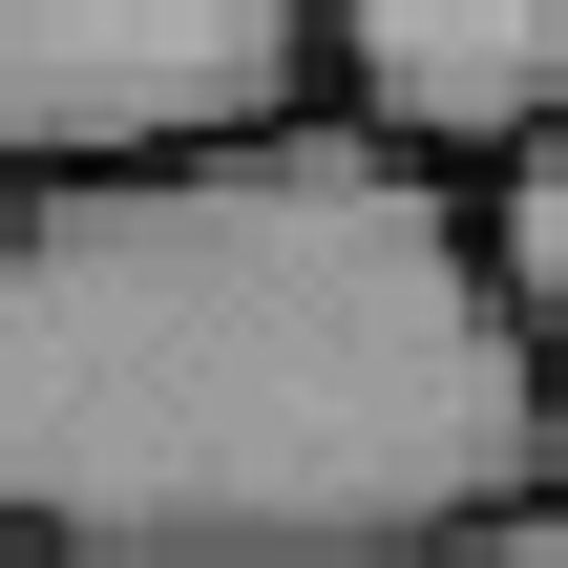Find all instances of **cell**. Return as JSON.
<instances>
[{"mask_svg": "<svg viewBox=\"0 0 568 568\" xmlns=\"http://www.w3.org/2000/svg\"><path fill=\"white\" fill-rule=\"evenodd\" d=\"M485 274H506V316H527V358L568 379V148H527V169L485 190Z\"/></svg>", "mask_w": 568, "mask_h": 568, "instance_id": "4", "label": "cell"}, {"mask_svg": "<svg viewBox=\"0 0 568 568\" xmlns=\"http://www.w3.org/2000/svg\"><path fill=\"white\" fill-rule=\"evenodd\" d=\"M337 126L485 211L527 148H568V0H358L337 21Z\"/></svg>", "mask_w": 568, "mask_h": 568, "instance_id": "3", "label": "cell"}, {"mask_svg": "<svg viewBox=\"0 0 568 568\" xmlns=\"http://www.w3.org/2000/svg\"><path fill=\"white\" fill-rule=\"evenodd\" d=\"M337 126V21L295 0H0V169L42 190H148Z\"/></svg>", "mask_w": 568, "mask_h": 568, "instance_id": "2", "label": "cell"}, {"mask_svg": "<svg viewBox=\"0 0 568 568\" xmlns=\"http://www.w3.org/2000/svg\"><path fill=\"white\" fill-rule=\"evenodd\" d=\"M464 568H568V506H527V527H506V548H464Z\"/></svg>", "mask_w": 568, "mask_h": 568, "instance_id": "5", "label": "cell"}, {"mask_svg": "<svg viewBox=\"0 0 568 568\" xmlns=\"http://www.w3.org/2000/svg\"><path fill=\"white\" fill-rule=\"evenodd\" d=\"M568 506L485 211L358 126L0 232V527L63 568H464Z\"/></svg>", "mask_w": 568, "mask_h": 568, "instance_id": "1", "label": "cell"}, {"mask_svg": "<svg viewBox=\"0 0 568 568\" xmlns=\"http://www.w3.org/2000/svg\"><path fill=\"white\" fill-rule=\"evenodd\" d=\"M0 568H63V548H21V527H0Z\"/></svg>", "mask_w": 568, "mask_h": 568, "instance_id": "6", "label": "cell"}, {"mask_svg": "<svg viewBox=\"0 0 568 568\" xmlns=\"http://www.w3.org/2000/svg\"><path fill=\"white\" fill-rule=\"evenodd\" d=\"M0 232H21V169H0Z\"/></svg>", "mask_w": 568, "mask_h": 568, "instance_id": "7", "label": "cell"}]
</instances>
